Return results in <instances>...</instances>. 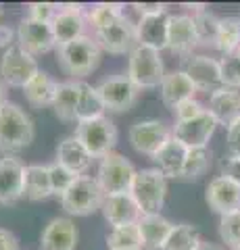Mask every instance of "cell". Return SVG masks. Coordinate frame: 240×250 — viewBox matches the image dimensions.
Masks as SVG:
<instances>
[{
    "label": "cell",
    "mask_w": 240,
    "mask_h": 250,
    "mask_svg": "<svg viewBox=\"0 0 240 250\" xmlns=\"http://www.w3.org/2000/svg\"><path fill=\"white\" fill-rule=\"evenodd\" d=\"M94 40L98 42L100 50L109 54H130L138 46L136 21H131L128 15H123L121 19L111 23L109 27L96 31Z\"/></svg>",
    "instance_id": "cell-12"
},
{
    "label": "cell",
    "mask_w": 240,
    "mask_h": 250,
    "mask_svg": "<svg viewBox=\"0 0 240 250\" xmlns=\"http://www.w3.org/2000/svg\"><path fill=\"white\" fill-rule=\"evenodd\" d=\"M52 196L48 165H25L23 171V198L38 202Z\"/></svg>",
    "instance_id": "cell-27"
},
{
    "label": "cell",
    "mask_w": 240,
    "mask_h": 250,
    "mask_svg": "<svg viewBox=\"0 0 240 250\" xmlns=\"http://www.w3.org/2000/svg\"><path fill=\"white\" fill-rule=\"evenodd\" d=\"M86 6L84 4H59V13L57 17L52 19L50 27L52 34H55L57 46H63L67 42H73L77 38L86 36Z\"/></svg>",
    "instance_id": "cell-13"
},
{
    "label": "cell",
    "mask_w": 240,
    "mask_h": 250,
    "mask_svg": "<svg viewBox=\"0 0 240 250\" xmlns=\"http://www.w3.org/2000/svg\"><path fill=\"white\" fill-rule=\"evenodd\" d=\"M207 111V106L200 103L196 98H190V100H184L182 104H177L174 108V115H175V121H190L195 117L203 115Z\"/></svg>",
    "instance_id": "cell-41"
},
{
    "label": "cell",
    "mask_w": 240,
    "mask_h": 250,
    "mask_svg": "<svg viewBox=\"0 0 240 250\" xmlns=\"http://www.w3.org/2000/svg\"><path fill=\"white\" fill-rule=\"evenodd\" d=\"M40 71L36 57L25 52L19 44H13L11 48H6L0 59V77L2 83L9 88H25L29 80Z\"/></svg>",
    "instance_id": "cell-8"
},
{
    "label": "cell",
    "mask_w": 240,
    "mask_h": 250,
    "mask_svg": "<svg viewBox=\"0 0 240 250\" xmlns=\"http://www.w3.org/2000/svg\"><path fill=\"white\" fill-rule=\"evenodd\" d=\"M130 194L138 202L142 215L144 213H161L167 198V177L157 167L138 169Z\"/></svg>",
    "instance_id": "cell-4"
},
{
    "label": "cell",
    "mask_w": 240,
    "mask_h": 250,
    "mask_svg": "<svg viewBox=\"0 0 240 250\" xmlns=\"http://www.w3.org/2000/svg\"><path fill=\"white\" fill-rule=\"evenodd\" d=\"M0 250H21L19 238L4 228H0Z\"/></svg>",
    "instance_id": "cell-44"
},
{
    "label": "cell",
    "mask_w": 240,
    "mask_h": 250,
    "mask_svg": "<svg viewBox=\"0 0 240 250\" xmlns=\"http://www.w3.org/2000/svg\"><path fill=\"white\" fill-rule=\"evenodd\" d=\"M165 62L159 50L149 48V46L138 44L134 50L128 54V77L138 90H153L159 88L165 77Z\"/></svg>",
    "instance_id": "cell-3"
},
{
    "label": "cell",
    "mask_w": 240,
    "mask_h": 250,
    "mask_svg": "<svg viewBox=\"0 0 240 250\" xmlns=\"http://www.w3.org/2000/svg\"><path fill=\"white\" fill-rule=\"evenodd\" d=\"M221 67V82L226 88L240 90V52L226 54L219 59Z\"/></svg>",
    "instance_id": "cell-39"
},
{
    "label": "cell",
    "mask_w": 240,
    "mask_h": 250,
    "mask_svg": "<svg viewBox=\"0 0 240 250\" xmlns=\"http://www.w3.org/2000/svg\"><path fill=\"white\" fill-rule=\"evenodd\" d=\"M48 173H50V186H52V196H63V194L71 188V184L75 182L80 175H75L73 171H69L67 167L59 165L55 161L52 165H48Z\"/></svg>",
    "instance_id": "cell-38"
},
{
    "label": "cell",
    "mask_w": 240,
    "mask_h": 250,
    "mask_svg": "<svg viewBox=\"0 0 240 250\" xmlns=\"http://www.w3.org/2000/svg\"><path fill=\"white\" fill-rule=\"evenodd\" d=\"M142 238L138 231V223L111 228L107 233V250H142Z\"/></svg>",
    "instance_id": "cell-34"
},
{
    "label": "cell",
    "mask_w": 240,
    "mask_h": 250,
    "mask_svg": "<svg viewBox=\"0 0 240 250\" xmlns=\"http://www.w3.org/2000/svg\"><path fill=\"white\" fill-rule=\"evenodd\" d=\"M23 171L25 165L17 156L0 159V205H15L23 198Z\"/></svg>",
    "instance_id": "cell-21"
},
{
    "label": "cell",
    "mask_w": 240,
    "mask_h": 250,
    "mask_svg": "<svg viewBox=\"0 0 240 250\" xmlns=\"http://www.w3.org/2000/svg\"><path fill=\"white\" fill-rule=\"evenodd\" d=\"M96 117H105V104L96 92V85H90L88 82H80V100H77L75 123L90 121L96 119Z\"/></svg>",
    "instance_id": "cell-30"
},
{
    "label": "cell",
    "mask_w": 240,
    "mask_h": 250,
    "mask_svg": "<svg viewBox=\"0 0 240 250\" xmlns=\"http://www.w3.org/2000/svg\"><path fill=\"white\" fill-rule=\"evenodd\" d=\"M0 15H2V4H0Z\"/></svg>",
    "instance_id": "cell-49"
},
{
    "label": "cell",
    "mask_w": 240,
    "mask_h": 250,
    "mask_svg": "<svg viewBox=\"0 0 240 250\" xmlns=\"http://www.w3.org/2000/svg\"><path fill=\"white\" fill-rule=\"evenodd\" d=\"M159 92H161V100L163 104L174 111L177 104H182L184 100H190V98H196V88L192 80L184 73V69H175V71H169L165 73L163 82L159 85Z\"/></svg>",
    "instance_id": "cell-23"
},
{
    "label": "cell",
    "mask_w": 240,
    "mask_h": 250,
    "mask_svg": "<svg viewBox=\"0 0 240 250\" xmlns=\"http://www.w3.org/2000/svg\"><path fill=\"white\" fill-rule=\"evenodd\" d=\"M36 127L32 117L25 113V108L6 100L0 104V150L6 156L21 152L34 142Z\"/></svg>",
    "instance_id": "cell-1"
},
{
    "label": "cell",
    "mask_w": 240,
    "mask_h": 250,
    "mask_svg": "<svg viewBox=\"0 0 240 250\" xmlns=\"http://www.w3.org/2000/svg\"><path fill=\"white\" fill-rule=\"evenodd\" d=\"M192 19H195L198 46H213V48H215V40H218L219 19L221 17H218L213 11H209L205 6V9L192 13Z\"/></svg>",
    "instance_id": "cell-35"
},
{
    "label": "cell",
    "mask_w": 240,
    "mask_h": 250,
    "mask_svg": "<svg viewBox=\"0 0 240 250\" xmlns=\"http://www.w3.org/2000/svg\"><path fill=\"white\" fill-rule=\"evenodd\" d=\"M221 175L234 179V182L240 186V156L228 154L226 159L221 161Z\"/></svg>",
    "instance_id": "cell-42"
},
{
    "label": "cell",
    "mask_w": 240,
    "mask_h": 250,
    "mask_svg": "<svg viewBox=\"0 0 240 250\" xmlns=\"http://www.w3.org/2000/svg\"><path fill=\"white\" fill-rule=\"evenodd\" d=\"M219 238L232 250H240V210L219 217Z\"/></svg>",
    "instance_id": "cell-37"
},
{
    "label": "cell",
    "mask_w": 240,
    "mask_h": 250,
    "mask_svg": "<svg viewBox=\"0 0 240 250\" xmlns=\"http://www.w3.org/2000/svg\"><path fill=\"white\" fill-rule=\"evenodd\" d=\"M17 44V31H13L9 25H0V48H11Z\"/></svg>",
    "instance_id": "cell-46"
},
{
    "label": "cell",
    "mask_w": 240,
    "mask_h": 250,
    "mask_svg": "<svg viewBox=\"0 0 240 250\" xmlns=\"http://www.w3.org/2000/svg\"><path fill=\"white\" fill-rule=\"evenodd\" d=\"M215 48L223 57L240 52V17L238 15H228V17L219 19V31H218V40H215Z\"/></svg>",
    "instance_id": "cell-31"
},
{
    "label": "cell",
    "mask_w": 240,
    "mask_h": 250,
    "mask_svg": "<svg viewBox=\"0 0 240 250\" xmlns=\"http://www.w3.org/2000/svg\"><path fill=\"white\" fill-rule=\"evenodd\" d=\"M215 127H218V121L209 115V111H205L190 121H175L172 129L174 138L180 140L186 148H207L209 140L215 134Z\"/></svg>",
    "instance_id": "cell-16"
},
{
    "label": "cell",
    "mask_w": 240,
    "mask_h": 250,
    "mask_svg": "<svg viewBox=\"0 0 240 250\" xmlns=\"http://www.w3.org/2000/svg\"><path fill=\"white\" fill-rule=\"evenodd\" d=\"M196 250H219L213 242H207V240H200V244L196 246Z\"/></svg>",
    "instance_id": "cell-47"
},
{
    "label": "cell",
    "mask_w": 240,
    "mask_h": 250,
    "mask_svg": "<svg viewBox=\"0 0 240 250\" xmlns=\"http://www.w3.org/2000/svg\"><path fill=\"white\" fill-rule=\"evenodd\" d=\"M59 13V4L55 2H32L27 4V17L44 23H52V19Z\"/></svg>",
    "instance_id": "cell-40"
},
{
    "label": "cell",
    "mask_w": 240,
    "mask_h": 250,
    "mask_svg": "<svg viewBox=\"0 0 240 250\" xmlns=\"http://www.w3.org/2000/svg\"><path fill=\"white\" fill-rule=\"evenodd\" d=\"M6 103V85L0 82V104H4Z\"/></svg>",
    "instance_id": "cell-48"
},
{
    "label": "cell",
    "mask_w": 240,
    "mask_h": 250,
    "mask_svg": "<svg viewBox=\"0 0 240 250\" xmlns=\"http://www.w3.org/2000/svg\"><path fill=\"white\" fill-rule=\"evenodd\" d=\"M17 44L25 52H29L32 57H40L50 50L57 48V40L52 34L50 23L36 21V19H21L17 27Z\"/></svg>",
    "instance_id": "cell-14"
},
{
    "label": "cell",
    "mask_w": 240,
    "mask_h": 250,
    "mask_svg": "<svg viewBox=\"0 0 240 250\" xmlns=\"http://www.w3.org/2000/svg\"><path fill=\"white\" fill-rule=\"evenodd\" d=\"M126 11H123V4L117 2H96L92 4L86 11V23L92 27V31H100L105 27H109L111 23H115L117 19H121Z\"/></svg>",
    "instance_id": "cell-32"
},
{
    "label": "cell",
    "mask_w": 240,
    "mask_h": 250,
    "mask_svg": "<svg viewBox=\"0 0 240 250\" xmlns=\"http://www.w3.org/2000/svg\"><path fill=\"white\" fill-rule=\"evenodd\" d=\"M96 92L105 104V111L111 113H126L140 98V90L134 85V82L128 75H113L107 77L96 85Z\"/></svg>",
    "instance_id": "cell-10"
},
{
    "label": "cell",
    "mask_w": 240,
    "mask_h": 250,
    "mask_svg": "<svg viewBox=\"0 0 240 250\" xmlns=\"http://www.w3.org/2000/svg\"><path fill=\"white\" fill-rule=\"evenodd\" d=\"M209 167H211V150L207 148H190L188 156L184 163V171H182V179H198L203 177Z\"/></svg>",
    "instance_id": "cell-36"
},
{
    "label": "cell",
    "mask_w": 240,
    "mask_h": 250,
    "mask_svg": "<svg viewBox=\"0 0 240 250\" xmlns=\"http://www.w3.org/2000/svg\"><path fill=\"white\" fill-rule=\"evenodd\" d=\"M188 150H190V148H186L180 140L172 138L157 154L153 156V161H154L157 169L165 177H182L184 163H186V156H188Z\"/></svg>",
    "instance_id": "cell-26"
},
{
    "label": "cell",
    "mask_w": 240,
    "mask_h": 250,
    "mask_svg": "<svg viewBox=\"0 0 240 250\" xmlns=\"http://www.w3.org/2000/svg\"><path fill=\"white\" fill-rule=\"evenodd\" d=\"M207 111L218 121V125H223L228 129L230 125H234L240 119V90L223 85L218 92H213L209 96Z\"/></svg>",
    "instance_id": "cell-22"
},
{
    "label": "cell",
    "mask_w": 240,
    "mask_h": 250,
    "mask_svg": "<svg viewBox=\"0 0 240 250\" xmlns=\"http://www.w3.org/2000/svg\"><path fill=\"white\" fill-rule=\"evenodd\" d=\"M200 233L195 225L190 223H175L169 231L167 240L163 242L161 250H196L200 244Z\"/></svg>",
    "instance_id": "cell-33"
},
{
    "label": "cell",
    "mask_w": 240,
    "mask_h": 250,
    "mask_svg": "<svg viewBox=\"0 0 240 250\" xmlns=\"http://www.w3.org/2000/svg\"><path fill=\"white\" fill-rule=\"evenodd\" d=\"M131 6H134V11L140 15V17H144V15H154V13L167 11V6L161 4V2H134Z\"/></svg>",
    "instance_id": "cell-45"
},
{
    "label": "cell",
    "mask_w": 240,
    "mask_h": 250,
    "mask_svg": "<svg viewBox=\"0 0 240 250\" xmlns=\"http://www.w3.org/2000/svg\"><path fill=\"white\" fill-rule=\"evenodd\" d=\"M238 17H240V15H238Z\"/></svg>",
    "instance_id": "cell-50"
},
{
    "label": "cell",
    "mask_w": 240,
    "mask_h": 250,
    "mask_svg": "<svg viewBox=\"0 0 240 250\" xmlns=\"http://www.w3.org/2000/svg\"><path fill=\"white\" fill-rule=\"evenodd\" d=\"M184 73L192 80L198 92H205L209 96L213 92H218L219 88H223L219 59H213L209 54H190V57H186Z\"/></svg>",
    "instance_id": "cell-11"
},
{
    "label": "cell",
    "mask_w": 240,
    "mask_h": 250,
    "mask_svg": "<svg viewBox=\"0 0 240 250\" xmlns=\"http://www.w3.org/2000/svg\"><path fill=\"white\" fill-rule=\"evenodd\" d=\"M103 217L111 228H119V225H130V223H138V219L142 217V210L138 207V202L134 200L130 192L123 194H111L105 196L103 200Z\"/></svg>",
    "instance_id": "cell-20"
},
{
    "label": "cell",
    "mask_w": 240,
    "mask_h": 250,
    "mask_svg": "<svg viewBox=\"0 0 240 250\" xmlns=\"http://www.w3.org/2000/svg\"><path fill=\"white\" fill-rule=\"evenodd\" d=\"M77 100H80V82H59L50 108L61 121H75Z\"/></svg>",
    "instance_id": "cell-29"
},
{
    "label": "cell",
    "mask_w": 240,
    "mask_h": 250,
    "mask_svg": "<svg viewBox=\"0 0 240 250\" xmlns=\"http://www.w3.org/2000/svg\"><path fill=\"white\" fill-rule=\"evenodd\" d=\"M57 83L46 71H38L29 83L23 88V96H25L27 104L34 108H48L52 106V100H55L57 94Z\"/></svg>",
    "instance_id": "cell-28"
},
{
    "label": "cell",
    "mask_w": 240,
    "mask_h": 250,
    "mask_svg": "<svg viewBox=\"0 0 240 250\" xmlns=\"http://www.w3.org/2000/svg\"><path fill=\"white\" fill-rule=\"evenodd\" d=\"M196 46H198V38H196V27H195L192 15L188 13L172 15V19H169V34H167V50L186 59L190 54H195Z\"/></svg>",
    "instance_id": "cell-17"
},
{
    "label": "cell",
    "mask_w": 240,
    "mask_h": 250,
    "mask_svg": "<svg viewBox=\"0 0 240 250\" xmlns=\"http://www.w3.org/2000/svg\"><path fill=\"white\" fill-rule=\"evenodd\" d=\"M80 231L69 217H55L40 233V250H75Z\"/></svg>",
    "instance_id": "cell-19"
},
{
    "label": "cell",
    "mask_w": 240,
    "mask_h": 250,
    "mask_svg": "<svg viewBox=\"0 0 240 250\" xmlns=\"http://www.w3.org/2000/svg\"><path fill=\"white\" fill-rule=\"evenodd\" d=\"M205 200L209 208L219 213V217L236 213L240 210V186L226 175H215L207 184Z\"/></svg>",
    "instance_id": "cell-15"
},
{
    "label": "cell",
    "mask_w": 240,
    "mask_h": 250,
    "mask_svg": "<svg viewBox=\"0 0 240 250\" xmlns=\"http://www.w3.org/2000/svg\"><path fill=\"white\" fill-rule=\"evenodd\" d=\"M103 59V50H100L94 36H82L73 42H67L63 46H57V61L63 73L73 77V82H82V77L96 71Z\"/></svg>",
    "instance_id": "cell-2"
},
{
    "label": "cell",
    "mask_w": 240,
    "mask_h": 250,
    "mask_svg": "<svg viewBox=\"0 0 240 250\" xmlns=\"http://www.w3.org/2000/svg\"><path fill=\"white\" fill-rule=\"evenodd\" d=\"M136 167L131 165V161L126 159L119 152H111L103 156L98 161V169H96V182L103 188L105 196H111V194H123L131 190V184H134L136 177Z\"/></svg>",
    "instance_id": "cell-7"
},
{
    "label": "cell",
    "mask_w": 240,
    "mask_h": 250,
    "mask_svg": "<svg viewBox=\"0 0 240 250\" xmlns=\"http://www.w3.org/2000/svg\"><path fill=\"white\" fill-rule=\"evenodd\" d=\"M80 142L86 146V150L92 154V159H103V156L111 154L115 144H117L119 131L109 117H96L90 121L75 123V134Z\"/></svg>",
    "instance_id": "cell-5"
},
{
    "label": "cell",
    "mask_w": 240,
    "mask_h": 250,
    "mask_svg": "<svg viewBox=\"0 0 240 250\" xmlns=\"http://www.w3.org/2000/svg\"><path fill=\"white\" fill-rule=\"evenodd\" d=\"M130 144L136 152L153 156L174 138V129L161 119H142L136 121L128 131Z\"/></svg>",
    "instance_id": "cell-9"
},
{
    "label": "cell",
    "mask_w": 240,
    "mask_h": 250,
    "mask_svg": "<svg viewBox=\"0 0 240 250\" xmlns=\"http://www.w3.org/2000/svg\"><path fill=\"white\" fill-rule=\"evenodd\" d=\"M57 163L73 171L75 175H86L94 159L75 136H67L57 144Z\"/></svg>",
    "instance_id": "cell-24"
},
{
    "label": "cell",
    "mask_w": 240,
    "mask_h": 250,
    "mask_svg": "<svg viewBox=\"0 0 240 250\" xmlns=\"http://www.w3.org/2000/svg\"><path fill=\"white\" fill-rule=\"evenodd\" d=\"M169 11H161L154 15H144L136 21V38L138 44L149 46L154 50H165L167 48V34H169Z\"/></svg>",
    "instance_id": "cell-18"
},
{
    "label": "cell",
    "mask_w": 240,
    "mask_h": 250,
    "mask_svg": "<svg viewBox=\"0 0 240 250\" xmlns=\"http://www.w3.org/2000/svg\"><path fill=\"white\" fill-rule=\"evenodd\" d=\"M226 146L232 156H240V119L226 129Z\"/></svg>",
    "instance_id": "cell-43"
},
{
    "label": "cell",
    "mask_w": 240,
    "mask_h": 250,
    "mask_svg": "<svg viewBox=\"0 0 240 250\" xmlns=\"http://www.w3.org/2000/svg\"><path fill=\"white\" fill-rule=\"evenodd\" d=\"M105 192L98 186L96 177L90 175H80L71 184V188L61 196V207L65 208L67 215L73 217H88L96 213L103 207Z\"/></svg>",
    "instance_id": "cell-6"
},
{
    "label": "cell",
    "mask_w": 240,
    "mask_h": 250,
    "mask_svg": "<svg viewBox=\"0 0 240 250\" xmlns=\"http://www.w3.org/2000/svg\"><path fill=\"white\" fill-rule=\"evenodd\" d=\"M172 228L174 223L161 213H144L138 219V231H140L142 246L146 250H161Z\"/></svg>",
    "instance_id": "cell-25"
}]
</instances>
